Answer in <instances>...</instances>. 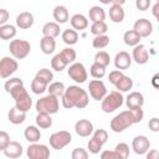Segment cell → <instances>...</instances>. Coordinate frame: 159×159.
Wrapping results in <instances>:
<instances>
[{"instance_id":"6da1fadb","label":"cell","mask_w":159,"mask_h":159,"mask_svg":"<svg viewBox=\"0 0 159 159\" xmlns=\"http://www.w3.org/2000/svg\"><path fill=\"white\" fill-rule=\"evenodd\" d=\"M62 106L67 109L71 108H86L89 102V97L86 89L81 88L80 86H70L65 89L62 94Z\"/></svg>"},{"instance_id":"7a4b0ae2","label":"cell","mask_w":159,"mask_h":159,"mask_svg":"<svg viewBox=\"0 0 159 159\" xmlns=\"http://www.w3.org/2000/svg\"><path fill=\"white\" fill-rule=\"evenodd\" d=\"M143 117H144V112L142 108L123 111L111 120V129L114 133H122L128 127L142 122Z\"/></svg>"},{"instance_id":"3957f363","label":"cell","mask_w":159,"mask_h":159,"mask_svg":"<svg viewBox=\"0 0 159 159\" xmlns=\"http://www.w3.org/2000/svg\"><path fill=\"white\" fill-rule=\"evenodd\" d=\"M10 96L15 101V107L17 109H20L22 112L30 111V108L32 106V98L30 97V94L27 93V91L24 86H20V87H16L15 89H12L10 92Z\"/></svg>"},{"instance_id":"277c9868","label":"cell","mask_w":159,"mask_h":159,"mask_svg":"<svg viewBox=\"0 0 159 159\" xmlns=\"http://www.w3.org/2000/svg\"><path fill=\"white\" fill-rule=\"evenodd\" d=\"M35 107H36L37 113L55 114L60 109V101H58V97H56L53 94H47V96L37 99Z\"/></svg>"},{"instance_id":"5b68a950","label":"cell","mask_w":159,"mask_h":159,"mask_svg":"<svg viewBox=\"0 0 159 159\" xmlns=\"http://www.w3.org/2000/svg\"><path fill=\"white\" fill-rule=\"evenodd\" d=\"M123 101H124V98H123V96L119 91H112L102 98L101 108L104 113H112L116 109L122 107Z\"/></svg>"},{"instance_id":"8992f818","label":"cell","mask_w":159,"mask_h":159,"mask_svg":"<svg viewBox=\"0 0 159 159\" xmlns=\"http://www.w3.org/2000/svg\"><path fill=\"white\" fill-rule=\"evenodd\" d=\"M9 51L11 53V56L16 60H22L26 58L31 51V45L29 41L26 40H20V39H15L11 40L9 43Z\"/></svg>"},{"instance_id":"52a82bcc","label":"cell","mask_w":159,"mask_h":159,"mask_svg":"<svg viewBox=\"0 0 159 159\" xmlns=\"http://www.w3.org/2000/svg\"><path fill=\"white\" fill-rule=\"evenodd\" d=\"M72 140V135L70 132L67 130H58V132H55L50 135V145L52 149H56V150H60V149H63L65 147H67Z\"/></svg>"},{"instance_id":"ba28073f","label":"cell","mask_w":159,"mask_h":159,"mask_svg":"<svg viewBox=\"0 0 159 159\" xmlns=\"http://www.w3.org/2000/svg\"><path fill=\"white\" fill-rule=\"evenodd\" d=\"M67 75L71 80H73L76 83H83L86 82V80L88 78V73L86 67L83 66V63L81 62H73L68 70H67Z\"/></svg>"},{"instance_id":"9c48e42d","label":"cell","mask_w":159,"mask_h":159,"mask_svg":"<svg viewBox=\"0 0 159 159\" xmlns=\"http://www.w3.org/2000/svg\"><path fill=\"white\" fill-rule=\"evenodd\" d=\"M19 68L16 58L5 56L0 60V78H10Z\"/></svg>"},{"instance_id":"30bf717a","label":"cell","mask_w":159,"mask_h":159,"mask_svg":"<svg viewBox=\"0 0 159 159\" xmlns=\"http://www.w3.org/2000/svg\"><path fill=\"white\" fill-rule=\"evenodd\" d=\"M26 154L30 159H47L50 157V149L47 145L39 144L36 142V143H31L27 147Z\"/></svg>"},{"instance_id":"8fae6325","label":"cell","mask_w":159,"mask_h":159,"mask_svg":"<svg viewBox=\"0 0 159 159\" xmlns=\"http://www.w3.org/2000/svg\"><path fill=\"white\" fill-rule=\"evenodd\" d=\"M88 91H89V96L96 99V101H102V98L107 94V88L106 84L103 83V81L101 80H92L88 83Z\"/></svg>"},{"instance_id":"7c38bea8","label":"cell","mask_w":159,"mask_h":159,"mask_svg":"<svg viewBox=\"0 0 159 159\" xmlns=\"http://www.w3.org/2000/svg\"><path fill=\"white\" fill-rule=\"evenodd\" d=\"M132 148L135 154L143 155L145 154L150 148V142L145 135H137L132 142Z\"/></svg>"},{"instance_id":"4fadbf2b","label":"cell","mask_w":159,"mask_h":159,"mask_svg":"<svg viewBox=\"0 0 159 159\" xmlns=\"http://www.w3.org/2000/svg\"><path fill=\"white\" fill-rule=\"evenodd\" d=\"M133 30L137 31L140 37H149L153 32V24L147 19H138L134 22Z\"/></svg>"},{"instance_id":"5bb4252c","label":"cell","mask_w":159,"mask_h":159,"mask_svg":"<svg viewBox=\"0 0 159 159\" xmlns=\"http://www.w3.org/2000/svg\"><path fill=\"white\" fill-rule=\"evenodd\" d=\"M132 61H134L138 65H144L149 61V53L143 43H138L134 46L132 51Z\"/></svg>"},{"instance_id":"9a60e30c","label":"cell","mask_w":159,"mask_h":159,"mask_svg":"<svg viewBox=\"0 0 159 159\" xmlns=\"http://www.w3.org/2000/svg\"><path fill=\"white\" fill-rule=\"evenodd\" d=\"M75 132L80 137H89L93 133V124L88 119H80L75 124Z\"/></svg>"},{"instance_id":"2e32d148","label":"cell","mask_w":159,"mask_h":159,"mask_svg":"<svg viewBox=\"0 0 159 159\" xmlns=\"http://www.w3.org/2000/svg\"><path fill=\"white\" fill-rule=\"evenodd\" d=\"M132 65V56L127 51H120L114 57V66L117 70H127Z\"/></svg>"},{"instance_id":"e0dca14e","label":"cell","mask_w":159,"mask_h":159,"mask_svg":"<svg viewBox=\"0 0 159 159\" xmlns=\"http://www.w3.org/2000/svg\"><path fill=\"white\" fill-rule=\"evenodd\" d=\"M125 104L128 109L142 108L144 104V96L140 92H130L125 98Z\"/></svg>"},{"instance_id":"ac0fdd59","label":"cell","mask_w":159,"mask_h":159,"mask_svg":"<svg viewBox=\"0 0 159 159\" xmlns=\"http://www.w3.org/2000/svg\"><path fill=\"white\" fill-rule=\"evenodd\" d=\"M34 15L29 11H22L16 16V26L22 30L30 29L34 25Z\"/></svg>"},{"instance_id":"d6986e66","label":"cell","mask_w":159,"mask_h":159,"mask_svg":"<svg viewBox=\"0 0 159 159\" xmlns=\"http://www.w3.org/2000/svg\"><path fill=\"white\" fill-rule=\"evenodd\" d=\"M2 152L7 158H19L22 155V145L19 142L10 140V143L6 145V148Z\"/></svg>"},{"instance_id":"ffe728a7","label":"cell","mask_w":159,"mask_h":159,"mask_svg":"<svg viewBox=\"0 0 159 159\" xmlns=\"http://www.w3.org/2000/svg\"><path fill=\"white\" fill-rule=\"evenodd\" d=\"M24 137L29 143H36L41 138V130L37 125H27L24 130Z\"/></svg>"},{"instance_id":"44dd1931","label":"cell","mask_w":159,"mask_h":159,"mask_svg":"<svg viewBox=\"0 0 159 159\" xmlns=\"http://www.w3.org/2000/svg\"><path fill=\"white\" fill-rule=\"evenodd\" d=\"M53 19H55V21L57 22V24H65V22H67L68 21V19H70V14H68V10H67V7L66 6H63V5H57V6H55V9H53Z\"/></svg>"},{"instance_id":"7402d4cb","label":"cell","mask_w":159,"mask_h":159,"mask_svg":"<svg viewBox=\"0 0 159 159\" xmlns=\"http://www.w3.org/2000/svg\"><path fill=\"white\" fill-rule=\"evenodd\" d=\"M7 119H9L10 123H12V124H15V125L21 124V123H24L25 119H26V112H22V111H20V109H17L16 107H12V108L9 111V113H7Z\"/></svg>"},{"instance_id":"603a6c76","label":"cell","mask_w":159,"mask_h":159,"mask_svg":"<svg viewBox=\"0 0 159 159\" xmlns=\"http://www.w3.org/2000/svg\"><path fill=\"white\" fill-rule=\"evenodd\" d=\"M71 26L73 30H84L88 27V19L82 15V14H75L71 19H70Z\"/></svg>"},{"instance_id":"cb8c5ba5","label":"cell","mask_w":159,"mask_h":159,"mask_svg":"<svg viewBox=\"0 0 159 159\" xmlns=\"http://www.w3.org/2000/svg\"><path fill=\"white\" fill-rule=\"evenodd\" d=\"M40 47L45 55H51L56 50V41L53 37L42 36V39L40 40Z\"/></svg>"},{"instance_id":"d4e9b609","label":"cell","mask_w":159,"mask_h":159,"mask_svg":"<svg viewBox=\"0 0 159 159\" xmlns=\"http://www.w3.org/2000/svg\"><path fill=\"white\" fill-rule=\"evenodd\" d=\"M124 16H125V14H124L122 5H113L112 4V6L109 7V19L113 22L119 24L124 20Z\"/></svg>"},{"instance_id":"484cf974","label":"cell","mask_w":159,"mask_h":159,"mask_svg":"<svg viewBox=\"0 0 159 159\" xmlns=\"http://www.w3.org/2000/svg\"><path fill=\"white\" fill-rule=\"evenodd\" d=\"M61 32L60 29V24L57 22H46L42 26V35L43 36H48V37H53L56 39Z\"/></svg>"},{"instance_id":"4316f807","label":"cell","mask_w":159,"mask_h":159,"mask_svg":"<svg viewBox=\"0 0 159 159\" xmlns=\"http://www.w3.org/2000/svg\"><path fill=\"white\" fill-rule=\"evenodd\" d=\"M88 16H89V20L92 22H98V21H104L106 20V11L104 9H102L101 6H92L89 10H88Z\"/></svg>"},{"instance_id":"83f0119b","label":"cell","mask_w":159,"mask_h":159,"mask_svg":"<svg viewBox=\"0 0 159 159\" xmlns=\"http://www.w3.org/2000/svg\"><path fill=\"white\" fill-rule=\"evenodd\" d=\"M61 37H62L63 42L66 45H68V46H72V45L77 43V41H78V34L73 29H66V30H63L62 34H61Z\"/></svg>"},{"instance_id":"f1b7e54d","label":"cell","mask_w":159,"mask_h":159,"mask_svg":"<svg viewBox=\"0 0 159 159\" xmlns=\"http://www.w3.org/2000/svg\"><path fill=\"white\" fill-rule=\"evenodd\" d=\"M140 39L142 37L139 36V34L137 31H134V30H128L123 35V40H124V43L127 46H133L134 47L135 45L140 43Z\"/></svg>"},{"instance_id":"f546056e","label":"cell","mask_w":159,"mask_h":159,"mask_svg":"<svg viewBox=\"0 0 159 159\" xmlns=\"http://www.w3.org/2000/svg\"><path fill=\"white\" fill-rule=\"evenodd\" d=\"M16 36V27L11 24H4L0 26V39L11 40Z\"/></svg>"},{"instance_id":"4dcf8cb0","label":"cell","mask_w":159,"mask_h":159,"mask_svg":"<svg viewBox=\"0 0 159 159\" xmlns=\"http://www.w3.org/2000/svg\"><path fill=\"white\" fill-rule=\"evenodd\" d=\"M114 86H116V88H117L119 92H128V91L132 89V87H133V80H132L129 76L123 75V76L119 78V81H118Z\"/></svg>"},{"instance_id":"1f68e13d","label":"cell","mask_w":159,"mask_h":159,"mask_svg":"<svg viewBox=\"0 0 159 159\" xmlns=\"http://www.w3.org/2000/svg\"><path fill=\"white\" fill-rule=\"evenodd\" d=\"M36 125L41 129H47L52 125V118L51 114L47 113H37L36 116Z\"/></svg>"},{"instance_id":"d6a6232c","label":"cell","mask_w":159,"mask_h":159,"mask_svg":"<svg viewBox=\"0 0 159 159\" xmlns=\"http://www.w3.org/2000/svg\"><path fill=\"white\" fill-rule=\"evenodd\" d=\"M47 83L45 81H42L41 78L39 77H34V80L31 81V91L35 93V94H42L45 91H47Z\"/></svg>"},{"instance_id":"836d02e7","label":"cell","mask_w":159,"mask_h":159,"mask_svg":"<svg viewBox=\"0 0 159 159\" xmlns=\"http://www.w3.org/2000/svg\"><path fill=\"white\" fill-rule=\"evenodd\" d=\"M66 87L62 82H51L48 86H47V92L48 94H53L56 97H62L63 92H65Z\"/></svg>"},{"instance_id":"e575fe53","label":"cell","mask_w":159,"mask_h":159,"mask_svg":"<svg viewBox=\"0 0 159 159\" xmlns=\"http://www.w3.org/2000/svg\"><path fill=\"white\" fill-rule=\"evenodd\" d=\"M67 66H68L67 62L62 58V56H61L60 53L55 55V56L52 57V60H51V67H52V70H55V71H57V72L63 71Z\"/></svg>"},{"instance_id":"d590c367","label":"cell","mask_w":159,"mask_h":159,"mask_svg":"<svg viewBox=\"0 0 159 159\" xmlns=\"http://www.w3.org/2000/svg\"><path fill=\"white\" fill-rule=\"evenodd\" d=\"M109 45V36H107L106 34L104 35H97L94 36V39L92 40V46L97 50H101V48H104Z\"/></svg>"},{"instance_id":"8d00e7d4","label":"cell","mask_w":159,"mask_h":159,"mask_svg":"<svg viewBox=\"0 0 159 159\" xmlns=\"http://www.w3.org/2000/svg\"><path fill=\"white\" fill-rule=\"evenodd\" d=\"M89 73L93 78H97V80H101L102 77H104L106 75V67L99 65V63H96L93 62L92 66L89 67Z\"/></svg>"},{"instance_id":"74e56055","label":"cell","mask_w":159,"mask_h":159,"mask_svg":"<svg viewBox=\"0 0 159 159\" xmlns=\"http://www.w3.org/2000/svg\"><path fill=\"white\" fill-rule=\"evenodd\" d=\"M91 34H93L94 36L97 35H104L108 31V26L104 21H98V22H92L91 25Z\"/></svg>"},{"instance_id":"f35d334b","label":"cell","mask_w":159,"mask_h":159,"mask_svg":"<svg viewBox=\"0 0 159 159\" xmlns=\"http://www.w3.org/2000/svg\"><path fill=\"white\" fill-rule=\"evenodd\" d=\"M20 86H24V81L19 77H10V80H6V82L4 83V88L7 93H10L12 89Z\"/></svg>"},{"instance_id":"ab89813d","label":"cell","mask_w":159,"mask_h":159,"mask_svg":"<svg viewBox=\"0 0 159 159\" xmlns=\"http://www.w3.org/2000/svg\"><path fill=\"white\" fill-rule=\"evenodd\" d=\"M60 55H61L62 58L67 62V65L73 63L75 60H76V57H77V53H76V51H75L72 47H66V48H63V50L60 52Z\"/></svg>"},{"instance_id":"60d3db41","label":"cell","mask_w":159,"mask_h":159,"mask_svg":"<svg viewBox=\"0 0 159 159\" xmlns=\"http://www.w3.org/2000/svg\"><path fill=\"white\" fill-rule=\"evenodd\" d=\"M94 62L96 63H99V65H102L104 67H107L111 63V56L106 51H98L94 55Z\"/></svg>"},{"instance_id":"b9f144b4","label":"cell","mask_w":159,"mask_h":159,"mask_svg":"<svg viewBox=\"0 0 159 159\" xmlns=\"http://www.w3.org/2000/svg\"><path fill=\"white\" fill-rule=\"evenodd\" d=\"M36 77L41 78V80L45 81L47 84H50V83L52 82V80H53V73H52V71L48 70V68H41V70L37 71Z\"/></svg>"},{"instance_id":"7bdbcfd3","label":"cell","mask_w":159,"mask_h":159,"mask_svg":"<svg viewBox=\"0 0 159 159\" xmlns=\"http://www.w3.org/2000/svg\"><path fill=\"white\" fill-rule=\"evenodd\" d=\"M87 147H88L89 153H92V154H98V153L101 152V149H102L103 144H102L99 140H97L96 138H93V137H92V138L88 140Z\"/></svg>"},{"instance_id":"ee69618b","label":"cell","mask_w":159,"mask_h":159,"mask_svg":"<svg viewBox=\"0 0 159 159\" xmlns=\"http://www.w3.org/2000/svg\"><path fill=\"white\" fill-rule=\"evenodd\" d=\"M114 150L119 154V157L122 158V159H127L128 157H129V145L127 144V143H118L117 145H116V148H114Z\"/></svg>"},{"instance_id":"f6af8a7d","label":"cell","mask_w":159,"mask_h":159,"mask_svg":"<svg viewBox=\"0 0 159 159\" xmlns=\"http://www.w3.org/2000/svg\"><path fill=\"white\" fill-rule=\"evenodd\" d=\"M92 137L96 138L97 140H99L102 144H106L107 140H108V133L104 129H97V130H94L92 133Z\"/></svg>"},{"instance_id":"bcb514c9","label":"cell","mask_w":159,"mask_h":159,"mask_svg":"<svg viewBox=\"0 0 159 159\" xmlns=\"http://www.w3.org/2000/svg\"><path fill=\"white\" fill-rule=\"evenodd\" d=\"M72 159H87L88 158V152L83 148H75L71 153Z\"/></svg>"},{"instance_id":"7dc6e473","label":"cell","mask_w":159,"mask_h":159,"mask_svg":"<svg viewBox=\"0 0 159 159\" xmlns=\"http://www.w3.org/2000/svg\"><path fill=\"white\" fill-rule=\"evenodd\" d=\"M123 75H124V73H123L120 70H113V71L109 72V75H108V80H109V82H111L112 84H116Z\"/></svg>"},{"instance_id":"c3c4849f","label":"cell","mask_w":159,"mask_h":159,"mask_svg":"<svg viewBox=\"0 0 159 159\" xmlns=\"http://www.w3.org/2000/svg\"><path fill=\"white\" fill-rule=\"evenodd\" d=\"M9 143H10V135H9V133L5 132V130H0V150L2 152Z\"/></svg>"},{"instance_id":"681fc988","label":"cell","mask_w":159,"mask_h":159,"mask_svg":"<svg viewBox=\"0 0 159 159\" xmlns=\"http://www.w3.org/2000/svg\"><path fill=\"white\" fill-rule=\"evenodd\" d=\"M152 0H135V6L139 11H145L150 7Z\"/></svg>"},{"instance_id":"f907efd6","label":"cell","mask_w":159,"mask_h":159,"mask_svg":"<svg viewBox=\"0 0 159 159\" xmlns=\"http://www.w3.org/2000/svg\"><path fill=\"white\" fill-rule=\"evenodd\" d=\"M101 158L102 159H122L116 150H104L101 154Z\"/></svg>"},{"instance_id":"816d5d0a","label":"cell","mask_w":159,"mask_h":159,"mask_svg":"<svg viewBox=\"0 0 159 159\" xmlns=\"http://www.w3.org/2000/svg\"><path fill=\"white\" fill-rule=\"evenodd\" d=\"M148 127L152 132H158L159 130V119L157 117L149 119V123H148Z\"/></svg>"},{"instance_id":"f5cc1de1","label":"cell","mask_w":159,"mask_h":159,"mask_svg":"<svg viewBox=\"0 0 159 159\" xmlns=\"http://www.w3.org/2000/svg\"><path fill=\"white\" fill-rule=\"evenodd\" d=\"M9 17H10L9 11L6 9H0V26L4 25V24H6L7 20H9Z\"/></svg>"},{"instance_id":"db71d44e","label":"cell","mask_w":159,"mask_h":159,"mask_svg":"<svg viewBox=\"0 0 159 159\" xmlns=\"http://www.w3.org/2000/svg\"><path fill=\"white\" fill-rule=\"evenodd\" d=\"M158 150H155V149H153V150H150L149 153H147V159H157L158 158Z\"/></svg>"},{"instance_id":"11a10c76","label":"cell","mask_w":159,"mask_h":159,"mask_svg":"<svg viewBox=\"0 0 159 159\" xmlns=\"http://www.w3.org/2000/svg\"><path fill=\"white\" fill-rule=\"evenodd\" d=\"M158 9H159V4L155 2V5L153 6V15H154L155 17H158Z\"/></svg>"},{"instance_id":"9f6ffc18","label":"cell","mask_w":159,"mask_h":159,"mask_svg":"<svg viewBox=\"0 0 159 159\" xmlns=\"http://www.w3.org/2000/svg\"><path fill=\"white\" fill-rule=\"evenodd\" d=\"M125 2V0H111V4L113 5H123Z\"/></svg>"},{"instance_id":"6f0895ef","label":"cell","mask_w":159,"mask_h":159,"mask_svg":"<svg viewBox=\"0 0 159 159\" xmlns=\"http://www.w3.org/2000/svg\"><path fill=\"white\" fill-rule=\"evenodd\" d=\"M157 80H158V75H155V76H154V78H153V84H154V87H155V88H158V84H157Z\"/></svg>"},{"instance_id":"680465c9","label":"cell","mask_w":159,"mask_h":159,"mask_svg":"<svg viewBox=\"0 0 159 159\" xmlns=\"http://www.w3.org/2000/svg\"><path fill=\"white\" fill-rule=\"evenodd\" d=\"M99 2H102L104 5H109L111 4V0H99Z\"/></svg>"}]
</instances>
